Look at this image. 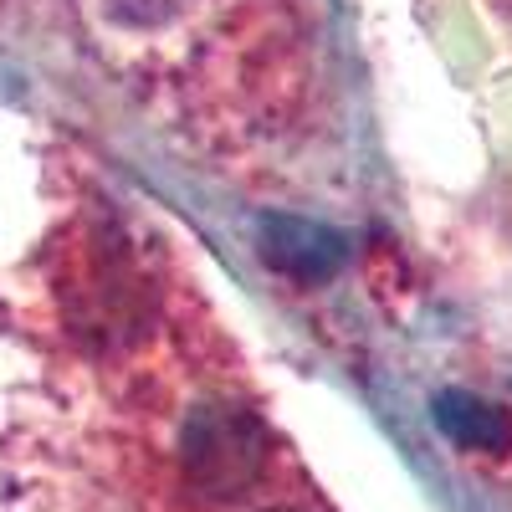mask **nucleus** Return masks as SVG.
Listing matches in <instances>:
<instances>
[{"label":"nucleus","mask_w":512,"mask_h":512,"mask_svg":"<svg viewBox=\"0 0 512 512\" xmlns=\"http://www.w3.org/2000/svg\"><path fill=\"white\" fill-rule=\"evenodd\" d=\"M185 472L205 497L236 502L267 472V431L236 405H205L185 425Z\"/></svg>","instance_id":"f257e3e1"},{"label":"nucleus","mask_w":512,"mask_h":512,"mask_svg":"<svg viewBox=\"0 0 512 512\" xmlns=\"http://www.w3.org/2000/svg\"><path fill=\"white\" fill-rule=\"evenodd\" d=\"M436 420H441V431L466 451H507L512 446V420L497 405L466 395V390H446L436 400Z\"/></svg>","instance_id":"f03ea898"},{"label":"nucleus","mask_w":512,"mask_h":512,"mask_svg":"<svg viewBox=\"0 0 512 512\" xmlns=\"http://www.w3.org/2000/svg\"><path fill=\"white\" fill-rule=\"evenodd\" d=\"M267 256L277 267L297 272V277H318L338 262V241L308 221H272V236H267Z\"/></svg>","instance_id":"7ed1b4c3"},{"label":"nucleus","mask_w":512,"mask_h":512,"mask_svg":"<svg viewBox=\"0 0 512 512\" xmlns=\"http://www.w3.org/2000/svg\"><path fill=\"white\" fill-rule=\"evenodd\" d=\"M272 512H292V507H272Z\"/></svg>","instance_id":"20e7f679"}]
</instances>
